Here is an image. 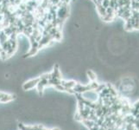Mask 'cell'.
I'll return each instance as SVG.
<instances>
[{
    "instance_id": "6da1fadb",
    "label": "cell",
    "mask_w": 139,
    "mask_h": 130,
    "mask_svg": "<svg viewBox=\"0 0 139 130\" xmlns=\"http://www.w3.org/2000/svg\"><path fill=\"white\" fill-rule=\"evenodd\" d=\"M39 81H40L39 77H36V78H34V79L29 80V81H27V82H24L23 84V86H22V88H23V89L24 91L31 90L34 88H36L37 83L39 82Z\"/></svg>"
},
{
    "instance_id": "7a4b0ae2",
    "label": "cell",
    "mask_w": 139,
    "mask_h": 130,
    "mask_svg": "<svg viewBox=\"0 0 139 130\" xmlns=\"http://www.w3.org/2000/svg\"><path fill=\"white\" fill-rule=\"evenodd\" d=\"M17 99V95H12V94H6L5 93L4 95V96L1 98L0 100V103H9L10 101H14Z\"/></svg>"
},
{
    "instance_id": "3957f363",
    "label": "cell",
    "mask_w": 139,
    "mask_h": 130,
    "mask_svg": "<svg viewBox=\"0 0 139 130\" xmlns=\"http://www.w3.org/2000/svg\"><path fill=\"white\" fill-rule=\"evenodd\" d=\"M81 123H83V125L86 127L87 129H90V128L93 127V126L95 124V122L94 121H93V120H89V119H84V120H82Z\"/></svg>"
},
{
    "instance_id": "277c9868",
    "label": "cell",
    "mask_w": 139,
    "mask_h": 130,
    "mask_svg": "<svg viewBox=\"0 0 139 130\" xmlns=\"http://www.w3.org/2000/svg\"><path fill=\"white\" fill-rule=\"evenodd\" d=\"M86 75H87V77L90 82H93V81H96L97 80V76L96 74L93 71V70H87L86 71Z\"/></svg>"
},
{
    "instance_id": "5b68a950",
    "label": "cell",
    "mask_w": 139,
    "mask_h": 130,
    "mask_svg": "<svg viewBox=\"0 0 139 130\" xmlns=\"http://www.w3.org/2000/svg\"><path fill=\"white\" fill-rule=\"evenodd\" d=\"M97 10H98V14L100 15L101 17H104V16H106V9L100 5V4H97Z\"/></svg>"
},
{
    "instance_id": "8992f818",
    "label": "cell",
    "mask_w": 139,
    "mask_h": 130,
    "mask_svg": "<svg viewBox=\"0 0 139 130\" xmlns=\"http://www.w3.org/2000/svg\"><path fill=\"white\" fill-rule=\"evenodd\" d=\"M38 77L40 80H49L51 78V74L50 73H45V74H42Z\"/></svg>"
},
{
    "instance_id": "52a82bcc",
    "label": "cell",
    "mask_w": 139,
    "mask_h": 130,
    "mask_svg": "<svg viewBox=\"0 0 139 130\" xmlns=\"http://www.w3.org/2000/svg\"><path fill=\"white\" fill-rule=\"evenodd\" d=\"M109 4H110V0H102V2L100 3V5H102L105 9L109 7Z\"/></svg>"
},
{
    "instance_id": "ba28073f",
    "label": "cell",
    "mask_w": 139,
    "mask_h": 130,
    "mask_svg": "<svg viewBox=\"0 0 139 130\" xmlns=\"http://www.w3.org/2000/svg\"><path fill=\"white\" fill-rule=\"evenodd\" d=\"M55 89L59 90V91H65V87L62 86L61 84H59V85H56L55 86Z\"/></svg>"
},
{
    "instance_id": "9c48e42d",
    "label": "cell",
    "mask_w": 139,
    "mask_h": 130,
    "mask_svg": "<svg viewBox=\"0 0 139 130\" xmlns=\"http://www.w3.org/2000/svg\"><path fill=\"white\" fill-rule=\"evenodd\" d=\"M98 128H99V127H98L96 123H95V124H94V125L93 126V127H92V128H90L89 130H98Z\"/></svg>"
},
{
    "instance_id": "30bf717a",
    "label": "cell",
    "mask_w": 139,
    "mask_h": 130,
    "mask_svg": "<svg viewBox=\"0 0 139 130\" xmlns=\"http://www.w3.org/2000/svg\"><path fill=\"white\" fill-rule=\"evenodd\" d=\"M5 92H2V91H0V100H1V98H2L3 96H4V95H5Z\"/></svg>"
},
{
    "instance_id": "8fae6325",
    "label": "cell",
    "mask_w": 139,
    "mask_h": 130,
    "mask_svg": "<svg viewBox=\"0 0 139 130\" xmlns=\"http://www.w3.org/2000/svg\"><path fill=\"white\" fill-rule=\"evenodd\" d=\"M98 130H106V128H104V127H99V128H98Z\"/></svg>"
},
{
    "instance_id": "7c38bea8",
    "label": "cell",
    "mask_w": 139,
    "mask_h": 130,
    "mask_svg": "<svg viewBox=\"0 0 139 130\" xmlns=\"http://www.w3.org/2000/svg\"><path fill=\"white\" fill-rule=\"evenodd\" d=\"M93 2L95 3V4H96V5H97V4H98V1H97V0H93Z\"/></svg>"
}]
</instances>
